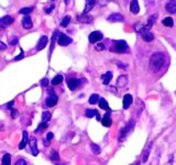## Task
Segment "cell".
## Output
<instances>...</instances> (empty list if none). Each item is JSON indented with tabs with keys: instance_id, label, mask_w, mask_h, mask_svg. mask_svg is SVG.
<instances>
[{
	"instance_id": "obj_47",
	"label": "cell",
	"mask_w": 176,
	"mask_h": 165,
	"mask_svg": "<svg viewBox=\"0 0 176 165\" xmlns=\"http://www.w3.org/2000/svg\"><path fill=\"white\" fill-rule=\"evenodd\" d=\"M71 1H72V0H65V3H66V5H69Z\"/></svg>"
},
{
	"instance_id": "obj_39",
	"label": "cell",
	"mask_w": 176,
	"mask_h": 165,
	"mask_svg": "<svg viewBox=\"0 0 176 165\" xmlns=\"http://www.w3.org/2000/svg\"><path fill=\"white\" fill-rule=\"evenodd\" d=\"M95 49H96V51H103L105 50V45L103 44H97L95 46Z\"/></svg>"
},
{
	"instance_id": "obj_44",
	"label": "cell",
	"mask_w": 176,
	"mask_h": 165,
	"mask_svg": "<svg viewBox=\"0 0 176 165\" xmlns=\"http://www.w3.org/2000/svg\"><path fill=\"white\" fill-rule=\"evenodd\" d=\"M17 42H18V39H17V38H15V39L11 41V43H10V44H11V45H15V44H17Z\"/></svg>"
},
{
	"instance_id": "obj_7",
	"label": "cell",
	"mask_w": 176,
	"mask_h": 165,
	"mask_svg": "<svg viewBox=\"0 0 176 165\" xmlns=\"http://www.w3.org/2000/svg\"><path fill=\"white\" fill-rule=\"evenodd\" d=\"M102 33L99 32V31H94L89 34V42L92 43V44H95V43H97V42H99L102 39Z\"/></svg>"
},
{
	"instance_id": "obj_34",
	"label": "cell",
	"mask_w": 176,
	"mask_h": 165,
	"mask_svg": "<svg viewBox=\"0 0 176 165\" xmlns=\"http://www.w3.org/2000/svg\"><path fill=\"white\" fill-rule=\"evenodd\" d=\"M69 21H71V16H64V19L61 21V25H62L63 28H66L67 24L69 23Z\"/></svg>"
},
{
	"instance_id": "obj_5",
	"label": "cell",
	"mask_w": 176,
	"mask_h": 165,
	"mask_svg": "<svg viewBox=\"0 0 176 165\" xmlns=\"http://www.w3.org/2000/svg\"><path fill=\"white\" fill-rule=\"evenodd\" d=\"M13 23V18L10 16H5L0 18V30H3L5 28L9 26Z\"/></svg>"
},
{
	"instance_id": "obj_35",
	"label": "cell",
	"mask_w": 176,
	"mask_h": 165,
	"mask_svg": "<svg viewBox=\"0 0 176 165\" xmlns=\"http://www.w3.org/2000/svg\"><path fill=\"white\" fill-rule=\"evenodd\" d=\"M98 111L97 110H92V109H87L86 110V117H88V118H92V117H95L96 114H97Z\"/></svg>"
},
{
	"instance_id": "obj_15",
	"label": "cell",
	"mask_w": 176,
	"mask_h": 165,
	"mask_svg": "<svg viewBox=\"0 0 176 165\" xmlns=\"http://www.w3.org/2000/svg\"><path fill=\"white\" fill-rule=\"evenodd\" d=\"M131 104H132V96L130 94H127L126 96L123 97L122 107H123V109H128V108L131 106Z\"/></svg>"
},
{
	"instance_id": "obj_2",
	"label": "cell",
	"mask_w": 176,
	"mask_h": 165,
	"mask_svg": "<svg viewBox=\"0 0 176 165\" xmlns=\"http://www.w3.org/2000/svg\"><path fill=\"white\" fill-rule=\"evenodd\" d=\"M111 51L116 53H127L129 51V46L126 41H115Z\"/></svg>"
},
{
	"instance_id": "obj_14",
	"label": "cell",
	"mask_w": 176,
	"mask_h": 165,
	"mask_svg": "<svg viewBox=\"0 0 176 165\" xmlns=\"http://www.w3.org/2000/svg\"><path fill=\"white\" fill-rule=\"evenodd\" d=\"M22 26L24 28V29H31L32 26H33V23H32V20H31V18L29 16H23V19H22Z\"/></svg>"
},
{
	"instance_id": "obj_1",
	"label": "cell",
	"mask_w": 176,
	"mask_h": 165,
	"mask_svg": "<svg viewBox=\"0 0 176 165\" xmlns=\"http://www.w3.org/2000/svg\"><path fill=\"white\" fill-rule=\"evenodd\" d=\"M165 63V56L162 53H154L150 58V68L153 72H158Z\"/></svg>"
},
{
	"instance_id": "obj_20",
	"label": "cell",
	"mask_w": 176,
	"mask_h": 165,
	"mask_svg": "<svg viewBox=\"0 0 176 165\" xmlns=\"http://www.w3.org/2000/svg\"><path fill=\"white\" fill-rule=\"evenodd\" d=\"M96 0H86V6L84 9V13H88L90 10L92 9V7L95 6Z\"/></svg>"
},
{
	"instance_id": "obj_41",
	"label": "cell",
	"mask_w": 176,
	"mask_h": 165,
	"mask_svg": "<svg viewBox=\"0 0 176 165\" xmlns=\"http://www.w3.org/2000/svg\"><path fill=\"white\" fill-rule=\"evenodd\" d=\"M24 57V53H23V51H21V53H20V55H18L17 57H15V61H20L21 58Z\"/></svg>"
},
{
	"instance_id": "obj_28",
	"label": "cell",
	"mask_w": 176,
	"mask_h": 165,
	"mask_svg": "<svg viewBox=\"0 0 176 165\" xmlns=\"http://www.w3.org/2000/svg\"><path fill=\"white\" fill-rule=\"evenodd\" d=\"M151 147L152 144H150L148 148H145V151H144V153H143V158H142V162H146L148 161V157H149V154H150V152H151Z\"/></svg>"
},
{
	"instance_id": "obj_21",
	"label": "cell",
	"mask_w": 176,
	"mask_h": 165,
	"mask_svg": "<svg viewBox=\"0 0 176 165\" xmlns=\"http://www.w3.org/2000/svg\"><path fill=\"white\" fill-rule=\"evenodd\" d=\"M111 78H112V73L111 72H107L106 74H103L101 76V79H102L103 85H108L109 82L111 81Z\"/></svg>"
},
{
	"instance_id": "obj_10",
	"label": "cell",
	"mask_w": 176,
	"mask_h": 165,
	"mask_svg": "<svg viewBox=\"0 0 176 165\" xmlns=\"http://www.w3.org/2000/svg\"><path fill=\"white\" fill-rule=\"evenodd\" d=\"M125 20V18L120 13H112L108 16V21L110 22H122Z\"/></svg>"
},
{
	"instance_id": "obj_32",
	"label": "cell",
	"mask_w": 176,
	"mask_h": 165,
	"mask_svg": "<svg viewBox=\"0 0 176 165\" xmlns=\"http://www.w3.org/2000/svg\"><path fill=\"white\" fill-rule=\"evenodd\" d=\"M90 148H92V151L95 154H99L101 152L99 145H97V144H95V143H92V144H90Z\"/></svg>"
},
{
	"instance_id": "obj_31",
	"label": "cell",
	"mask_w": 176,
	"mask_h": 165,
	"mask_svg": "<svg viewBox=\"0 0 176 165\" xmlns=\"http://www.w3.org/2000/svg\"><path fill=\"white\" fill-rule=\"evenodd\" d=\"M33 11V7H29V8H22L20 9V13H22V15H24V16H28L30 12H32Z\"/></svg>"
},
{
	"instance_id": "obj_4",
	"label": "cell",
	"mask_w": 176,
	"mask_h": 165,
	"mask_svg": "<svg viewBox=\"0 0 176 165\" xmlns=\"http://www.w3.org/2000/svg\"><path fill=\"white\" fill-rule=\"evenodd\" d=\"M72 42H73V40L71 38H68L67 35L63 34V33H59V36H57V43H59L61 46H67Z\"/></svg>"
},
{
	"instance_id": "obj_36",
	"label": "cell",
	"mask_w": 176,
	"mask_h": 165,
	"mask_svg": "<svg viewBox=\"0 0 176 165\" xmlns=\"http://www.w3.org/2000/svg\"><path fill=\"white\" fill-rule=\"evenodd\" d=\"M51 160L52 161H59V155L56 151H52L51 152Z\"/></svg>"
},
{
	"instance_id": "obj_16",
	"label": "cell",
	"mask_w": 176,
	"mask_h": 165,
	"mask_svg": "<svg viewBox=\"0 0 176 165\" xmlns=\"http://www.w3.org/2000/svg\"><path fill=\"white\" fill-rule=\"evenodd\" d=\"M130 11H131L132 13H134V15L139 13V11H140V6H139L138 0H132V1H131V3H130Z\"/></svg>"
},
{
	"instance_id": "obj_38",
	"label": "cell",
	"mask_w": 176,
	"mask_h": 165,
	"mask_svg": "<svg viewBox=\"0 0 176 165\" xmlns=\"http://www.w3.org/2000/svg\"><path fill=\"white\" fill-rule=\"evenodd\" d=\"M15 165H28V163H26V161H25V160H23V158H20V160H18L17 162H16V164Z\"/></svg>"
},
{
	"instance_id": "obj_27",
	"label": "cell",
	"mask_w": 176,
	"mask_h": 165,
	"mask_svg": "<svg viewBox=\"0 0 176 165\" xmlns=\"http://www.w3.org/2000/svg\"><path fill=\"white\" fill-rule=\"evenodd\" d=\"M11 164V155L10 154H5L2 157V165H10Z\"/></svg>"
},
{
	"instance_id": "obj_19",
	"label": "cell",
	"mask_w": 176,
	"mask_h": 165,
	"mask_svg": "<svg viewBox=\"0 0 176 165\" xmlns=\"http://www.w3.org/2000/svg\"><path fill=\"white\" fill-rule=\"evenodd\" d=\"M28 141H29V134H28L26 131H23V133H22V141L19 144V148L23 150L25 148V145H26V143H28Z\"/></svg>"
},
{
	"instance_id": "obj_37",
	"label": "cell",
	"mask_w": 176,
	"mask_h": 165,
	"mask_svg": "<svg viewBox=\"0 0 176 165\" xmlns=\"http://www.w3.org/2000/svg\"><path fill=\"white\" fill-rule=\"evenodd\" d=\"M47 128V123H45V122H42V123L40 124L39 127H38V129H36V132L38 133H40V132L42 131V130H44V129H46Z\"/></svg>"
},
{
	"instance_id": "obj_46",
	"label": "cell",
	"mask_w": 176,
	"mask_h": 165,
	"mask_svg": "<svg viewBox=\"0 0 176 165\" xmlns=\"http://www.w3.org/2000/svg\"><path fill=\"white\" fill-rule=\"evenodd\" d=\"M12 105H13V101H10V102L8 104V108H11L12 107Z\"/></svg>"
},
{
	"instance_id": "obj_11",
	"label": "cell",
	"mask_w": 176,
	"mask_h": 165,
	"mask_svg": "<svg viewBox=\"0 0 176 165\" xmlns=\"http://www.w3.org/2000/svg\"><path fill=\"white\" fill-rule=\"evenodd\" d=\"M47 41H49V39H47V36L46 35H43L40 38V40H39V43H38V45H36V50L38 51H41L43 50L46 45H47Z\"/></svg>"
},
{
	"instance_id": "obj_24",
	"label": "cell",
	"mask_w": 176,
	"mask_h": 165,
	"mask_svg": "<svg viewBox=\"0 0 176 165\" xmlns=\"http://www.w3.org/2000/svg\"><path fill=\"white\" fill-rule=\"evenodd\" d=\"M162 23L165 25V26H168V28H173V25H174V21H173V19H172L171 16H167V18L163 19Z\"/></svg>"
},
{
	"instance_id": "obj_6",
	"label": "cell",
	"mask_w": 176,
	"mask_h": 165,
	"mask_svg": "<svg viewBox=\"0 0 176 165\" xmlns=\"http://www.w3.org/2000/svg\"><path fill=\"white\" fill-rule=\"evenodd\" d=\"M49 92H50V96L47 97V99H46V106L47 107H53V106H55L56 104H57V97L55 96V94H54V91L52 90H49Z\"/></svg>"
},
{
	"instance_id": "obj_26",
	"label": "cell",
	"mask_w": 176,
	"mask_h": 165,
	"mask_svg": "<svg viewBox=\"0 0 176 165\" xmlns=\"http://www.w3.org/2000/svg\"><path fill=\"white\" fill-rule=\"evenodd\" d=\"M63 79H64V77L62 75H56L52 79V85H59V84H61V82H63Z\"/></svg>"
},
{
	"instance_id": "obj_22",
	"label": "cell",
	"mask_w": 176,
	"mask_h": 165,
	"mask_svg": "<svg viewBox=\"0 0 176 165\" xmlns=\"http://www.w3.org/2000/svg\"><path fill=\"white\" fill-rule=\"evenodd\" d=\"M100 121H101V124H102L103 127H110L111 123H112V121H111V119H110V117H109V112Z\"/></svg>"
},
{
	"instance_id": "obj_3",
	"label": "cell",
	"mask_w": 176,
	"mask_h": 165,
	"mask_svg": "<svg viewBox=\"0 0 176 165\" xmlns=\"http://www.w3.org/2000/svg\"><path fill=\"white\" fill-rule=\"evenodd\" d=\"M136 31L139 32V34L142 36V39L145 42H152L154 40L153 33H151L149 30H146L144 26H142V25H141V29H136Z\"/></svg>"
},
{
	"instance_id": "obj_29",
	"label": "cell",
	"mask_w": 176,
	"mask_h": 165,
	"mask_svg": "<svg viewBox=\"0 0 176 165\" xmlns=\"http://www.w3.org/2000/svg\"><path fill=\"white\" fill-rule=\"evenodd\" d=\"M51 117H52V115H51L50 111H44L42 115V120L43 122H45V123H47L49 121H50Z\"/></svg>"
},
{
	"instance_id": "obj_30",
	"label": "cell",
	"mask_w": 176,
	"mask_h": 165,
	"mask_svg": "<svg viewBox=\"0 0 176 165\" xmlns=\"http://www.w3.org/2000/svg\"><path fill=\"white\" fill-rule=\"evenodd\" d=\"M98 100H99V95L98 94H92L90 96V98H89V104L95 105V104H97Z\"/></svg>"
},
{
	"instance_id": "obj_43",
	"label": "cell",
	"mask_w": 176,
	"mask_h": 165,
	"mask_svg": "<svg viewBox=\"0 0 176 165\" xmlns=\"http://www.w3.org/2000/svg\"><path fill=\"white\" fill-rule=\"evenodd\" d=\"M47 82H49L47 78H44V79H42V81H41V85H42L43 87H45V86H47Z\"/></svg>"
},
{
	"instance_id": "obj_50",
	"label": "cell",
	"mask_w": 176,
	"mask_h": 165,
	"mask_svg": "<svg viewBox=\"0 0 176 165\" xmlns=\"http://www.w3.org/2000/svg\"><path fill=\"white\" fill-rule=\"evenodd\" d=\"M110 1H111V0H110Z\"/></svg>"
},
{
	"instance_id": "obj_13",
	"label": "cell",
	"mask_w": 176,
	"mask_h": 165,
	"mask_svg": "<svg viewBox=\"0 0 176 165\" xmlns=\"http://www.w3.org/2000/svg\"><path fill=\"white\" fill-rule=\"evenodd\" d=\"M128 85V76L127 75H121L119 76L117 79V86L118 87H126Z\"/></svg>"
},
{
	"instance_id": "obj_48",
	"label": "cell",
	"mask_w": 176,
	"mask_h": 165,
	"mask_svg": "<svg viewBox=\"0 0 176 165\" xmlns=\"http://www.w3.org/2000/svg\"><path fill=\"white\" fill-rule=\"evenodd\" d=\"M140 164V163H139V162H136V163H135V164H133V165H139Z\"/></svg>"
},
{
	"instance_id": "obj_9",
	"label": "cell",
	"mask_w": 176,
	"mask_h": 165,
	"mask_svg": "<svg viewBox=\"0 0 176 165\" xmlns=\"http://www.w3.org/2000/svg\"><path fill=\"white\" fill-rule=\"evenodd\" d=\"M79 79H77V78H68L67 79V86H68V88L71 89V90H75L76 88L79 86Z\"/></svg>"
},
{
	"instance_id": "obj_23",
	"label": "cell",
	"mask_w": 176,
	"mask_h": 165,
	"mask_svg": "<svg viewBox=\"0 0 176 165\" xmlns=\"http://www.w3.org/2000/svg\"><path fill=\"white\" fill-rule=\"evenodd\" d=\"M98 105H99V107H100L101 109H103V110H108V109H109V105H108L107 100L105 98H99V100H98Z\"/></svg>"
},
{
	"instance_id": "obj_8",
	"label": "cell",
	"mask_w": 176,
	"mask_h": 165,
	"mask_svg": "<svg viewBox=\"0 0 176 165\" xmlns=\"http://www.w3.org/2000/svg\"><path fill=\"white\" fill-rule=\"evenodd\" d=\"M165 9H166V11H167L168 13H171V15H174L176 12V1L175 0H169L166 2V5H165Z\"/></svg>"
},
{
	"instance_id": "obj_49",
	"label": "cell",
	"mask_w": 176,
	"mask_h": 165,
	"mask_svg": "<svg viewBox=\"0 0 176 165\" xmlns=\"http://www.w3.org/2000/svg\"><path fill=\"white\" fill-rule=\"evenodd\" d=\"M52 1H53V0H52Z\"/></svg>"
},
{
	"instance_id": "obj_42",
	"label": "cell",
	"mask_w": 176,
	"mask_h": 165,
	"mask_svg": "<svg viewBox=\"0 0 176 165\" xmlns=\"http://www.w3.org/2000/svg\"><path fill=\"white\" fill-rule=\"evenodd\" d=\"M54 8H55V6H54V5H53V6H49V8L45 9V12H46V13H50L51 11H52Z\"/></svg>"
},
{
	"instance_id": "obj_18",
	"label": "cell",
	"mask_w": 176,
	"mask_h": 165,
	"mask_svg": "<svg viewBox=\"0 0 176 165\" xmlns=\"http://www.w3.org/2000/svg\"><path fill=\"white\" fill-rule=\"evenodd\" d=\"M29 142H30V147L32 148V154L34 156H36L39 154V150H38V147H36V139L35 138H31Z\"/></svg>"
},
{
	"instance_id": "obj_17",
	"label": "cell",
	"mask_w": 176,
	"mask_h": 165,
	"mask_svg": "<svg viewBox=\"0 0 176 165\" xmlns=\"http://www.w3.org/2000/svg\"><path fill=\"white\" fill-rule=\"evenodd\" d=\"M133 125H134V122H132V121H131V122L128 124V125H127L125 129H122V131H121V134H122V135L120 137V141L123 140V138H125L127 134H128L129 132H130L131 130H132V129H133Z\"/></svg>"
},
{
	"instance_id": "obj_33",
	"label": "cell",
	"mask_w": 176,
	"mask_h": 165,
	"mask_svg": "<svg viewBox=\"0 0 176 165\" xmlns=\"http://www.w3.org/2000/svg\"><path fill=\"white\" fill-rule=\"evenodd\" d=\"M154 21H155V15L154 16H151V19H149V21H148V23H146V25L144 26L146 30H149V29H151L152 25H153V23H154Z\"/></svg>"
},
{
	"instance_id": "obj_12",
	"label": "cell",
	"mask_w": 176,
	"mask_h": 165,
	"mask_svg": "<svg viewBox=\"0 0 176 165\" xmlns=\"http://www.w3.org/2000/svg\"><path fill=\"white\" fill-rule=\"evenodd\" d=\"M77 20L82 23H92L94 19L92 16H87V13H83V15L77 16Z\"/></svg>"
},
{
	"instance_id": "obj_25",
	"label": "cell",
	"mask_w": 176,
	"mask_h": 165,
	"mask_svg": "<svg viewBox=\"0 0 176 165\" xmlns=\"http://www.w3.org/2000/svg\"><path fill=\"white\" fill-rule=\"evenodd\" d=\"M59 32L56 30L55 32L53 33V36H52V43H51V49H50V54L53 52V49H54V44H55V42H56V39H57V36H59Z\"/></svg>"
},
{
	"instance_id": "obj_45",
	"label": "cell",
	"mask_w": 176,
	"mask_h": 165,
	"mask_svg": "<svg viewBox=\"0 0 176 165\" xmlns=\"http://www.w3.org/2000/svg\"><path fill=\"white\" fill-rule=\"evenodd\" d=\"M17 117V110L12 109V118H16Z\"/></svg>"
},
{
	"instance_id": "obj_40",
	"label": "cell",
	"mask_w": 176,
	"mask_h": 165,
	"mask_svg": "<svg viewBox=\"0 0 176 165\" xmlns=\"http://www.w3.org/2000/svg\"><path fill=\"white\" fill-rule=\"evenodd\" d=\"M53 138H54V134H53V133H52V132H49V133H47V134H46V140L49 141V142H50V141L52 140V139H53Z\"/></svg>"
}]
</instances>
